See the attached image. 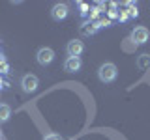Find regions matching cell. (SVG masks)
<instances>
[{"label": "cell", "instance_id": "cell-6", "mask_svg": "<svg viewBox=\"0 0 150 140\" xmlns=\"http://www.w3.org/2000/svg\"><path fill=\"white\" fill-rule=\"evenodd\" d=\"M83 50H84V43L81 39H71L66 45V52H68V56H73V58H81Z\"/></svg>", "mask_w": 150, "mask_h": 140}, {"label": "cell", "instance_id": "cell-3", "mask_svg": "<svg viewBox=\"0 0 150 140\" xmlns=\"http://www.w3.org/2000/svg\"><path fill=\"white\" fill-rule=\"evenodd\" d=\"M36 62L40 64V65H51L54 62V50L53 49H49V47H41V49H38V52H36Z\"/></svg>", "mask_w": 150, "mask_h": 140}, {"label": "cell", "instance_id": "cell-2", "mask_svg": "<svg viewBox=\"0 0 150 140\" xmlns=\"http://www.w3.org/2000/svg\"><path fill=\"white\" fill-rule=\"evenodd\" d=\"M38 86H40V78H38L36 75H32V73L23 75L21 88H23V92H25V93H34L38 90Z\"/></svg>", "mask_w": 150, "mask_h": 140}, {"label": "cell", "instance_id": "cell-13", "mask_svg": "<svg viewBox=\"0 0 150 140\" xmlns=\"http://www.w3.org/2000/svg\"><path fill=\"white\" fill-rule=\"evenodd\" d=\"M79 8H81V15H86L88 13V6L84 2H79Z\"/></svg>", "mask_w": 150, "mask_h": 140}, {"label": "cell", "instance_id": "cell-4", "mask_svg": "<svg viewBox=\"0 0 150 140\" xmlns=\"http://www.w3.org/2000/svg\"><path fill=\"white\" fill-rule=\"evenodd\" d=\"M148 37H150V32L146 26H135L131 30V41L135 45H144L148 41Z\"/></svg>", "mask_w": 150, "mask_h": 140}, {"label": "cell", "instance_id": "cell-1", "mask_svg": "<svg viewBox=\"0 0 150 140\" xmlns=\"http://www.w3.org/2000/svg\"><path fill=\"white\" fill-rule=\"evenodd\" d=\"M116 77H118V69H116L115 64L105 62V64H101L100 67H98V78H100L101 82L111 84V82L116 80Z\"/></svg>", "mask_w": 150, "mask_h": 140}, {"label": "cell", "instance_id": "cell-16", "mask_svg": "<svg viewBox=\"0 0 150 140\" xmlns=\"http://www.w3.org/2000/svg\"><path fill=\"white\" fill-rule=\"evenodd\" d=\"M0 138H2V131H0Z\"/></svg>", "mask_w": 150, "mask_h": 140}, {"label": "cell", "instance_id": "cell-14", "mask_svg": "<svg viewBox=\"0 0 150 140\" xmlns=\"http://www.w3.org/2000/svg\"><path fill=\"white\" fill-rule=\"evenodd\" d=\"M8 69H9V65L4 62V64H2V73H8Z\"/></svg>", "mask_w": 150, "mask_h": 140}, {"label": "cell", "instance_id": "cell-12", "mask_svg": "<svg viewBox=\"0 0 150 140\" xmlns=\"http://www.w3.org/2000/svg\"><path fill=\"white\" fill-rule=\"evenodd\" d=\"M43 140H64L60 134H56V133H49V134H45Z\"/></svg>", "mask_w": 150, "mask_h": 140}, {"label": "cell", "instance_id": "cell-9", "mask_svg": "<svg viewBox=\"0 0 150 140\" xmlns=\"http://www.w3.org/2000/svg\"><path fill=\"white\" fill-rule=\"evenodd\" d=\"M11 118V106L9 105H0V123H6Z\"/></svg>", "mask_w": 150, "mask_h": 140}, {"label": "cell", "instance_id": "cell-7", "mask_svg": "<svg viewBox=\"0 0 150 140\" xmlns=\"http://www.w3.org/2000/svg\"><path fill=\"white\" fill-rule=\"evenodd\" d=\"M81 67H83L81 58H73V56H68V58H66V62H64V71H68V73H77V71H81Z\"/></svg>", "mask_w": 150, "mask_h": 140}, {"label": "cell", "instance_id": "cell-10", "mask_svg": "<svg viewBox=\"0 0 150 140\" xmlns=\"http://www.w3.org/2000/svg\"><path fill=\"white\" fill-rule=\"evenodd\" d=\"M137 67L143 69V71H144V69H150V54L144 52V54L139 56V58H137Z\"/></svg>", "mask_w": 150, "mask_h": 140}, {"label": "cell", "instance_id": "cell-11", "mask_svg": "<svg viewBox=\"0 0 150 140\" xmlns=\"http://www.w3.org/2000/svg\"><path fill=\"white\" fill-rule=\"evenodd\" d=\"M96 24L98 28H107V26H111V21H109V17H101L96 21Z\"/></svg>", "mask_w": 150, "mask_h": 140}, {"label": "cell", "instance_id": "cell-15", "mask_svg": "<svg viewBox=\"0 0 150 140\" xmlns=\"http://www.w3.org/2000/svg\"><path fill=\"white\" fill-rule=\"evenodd\" d=\"M4 62H6V60H4V56L0 54V64H4Z\"/></svg>", "mask_w": 150, "mask_h": 140}, {"label": "cell", "instance_id": "cell-8", "mask_svg": "<svg viewBox=\"0 0 150 140\" xmlns=\"http://www.w3.org/2000/svg\"><path fill=\"white\" fill-rule=\"evenodd\" d=\"M98 30H100V28H98L96 21H84L83 26H81V34L83 36H94Z\"/></svg>", "mask_w": 150, "mask_h": 140}, {"label": "cell", "instance_id": "cell-5", "mask_svg": "<svg viewBox=\"0 0 150 140\" xmlns=\"http://www.w3.org/2000/svg\"><path fill=\"white\" fill-rule=\"evenodd\" d=\"M69 13V8L66 2H56L53 8H51V17H53V21H64L66 17H68Z\"/></svg>", "mask_w": 150, "mask_h": 140}]
</instances>
